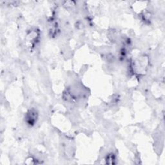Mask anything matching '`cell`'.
Segmentation results:
<instances>
[{"mask_svg": "<svg viewBox=\"0 0 165 165\" xmlns=\"http://www.w3.org/2000/svg\"><path fill=\"white\" fill-rule=\"evenodd\" d=\"M27 120L28 124H33L37 120V113L35 111L30 110V112L28 113L27 114Z\"/></svg>", "mask_w": 165, "mask_h": 165, "instance_id": "obj_1", "label": "cell"}]
</instances>
